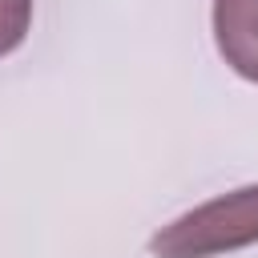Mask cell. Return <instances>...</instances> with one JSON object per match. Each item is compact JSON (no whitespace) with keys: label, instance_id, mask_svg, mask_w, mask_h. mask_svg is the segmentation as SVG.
Wrapping results in <instances>:
<instances>
[{"label":"cell","instance_id":"6da1fadb","mask_svg":"<svg viewBox=\"0 0 258 258\" xmlns=\"http://www.w3.org/2000/svg\"><path fill=\"white\" fill-rule=\"evenodd\" d=\"M258 242V185L210 198L149 238L153 258H214Z\"/></svg>","mask_w":258,"mask_h":258},{"label":"cell","instance_id":"7a4b0ae2","mask_svg":"<svg viewBox=\"0 0 258 258\" xmlns=\"http://www.w3.org/2000/svg\"><path fill=\"white\" fill-rule=\"evenodd\" d=\"M214 44L242 81L258 85V0H214Z\"/></svg>","mask_w":258,"mask_h":258},{"label":"cell","instance_id":"3957f363","mask_svg":"<svg viewBox=\"0 0 258 258\" xmlns=\"http://www.w3.org/2000/svg\"><path fill=\"white\" fill-rule=\"evenodd\" d=\"M32 28V0H0V56L16 52Z\"/></svg>","mask_w":258,"mask_h":258}]
</instances>
